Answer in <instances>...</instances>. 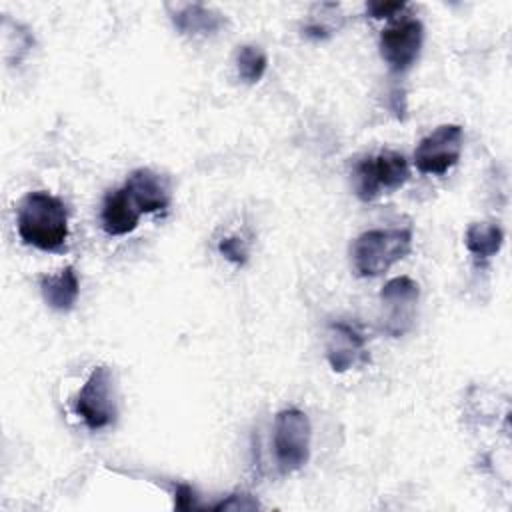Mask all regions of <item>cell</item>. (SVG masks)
<instances>
[{
	"mask_svg": "<svg viewBox=\"0 0 512 512\" xmlns=\"http://www.w3.org/2000/svg\"><path fill=\"white\" fill-rule=\"evenodd\" d=\"M466 248L480 260H486L494 254L504 244V232L498 224L494 222H474L468 226L466 236H464Z\"/></svg>",
	"mask_w": 512,
	"mask_h": 512,
	"instance_id": "5bb4252c",
	"label": "cell"
},
{
	"mask_svg": "<svg viewBox=\"0 0 512 512\" xmlns=\"http://www.w3.org/2000/svg\"><path fill=\"white\" fill-rule=\"evenodd\" d=\"M412 250V230H368L352 244V262L358 276H380Z\"/></svg>",
	"mask_w": 512,
	"mask_h": 512,
	"instance_id": "7a4b0ae2",
	"label": "cell"
},
{
	"mask_svg": "<svg viewBox=\"0 0 512 512\" xmlns=\"http://www.w3.org/2000/svg\"><path fill=\"white\" fill-rule=\"evenodd\" d=\"M76 414L90 430H100L116 420L114 380L108 366L92 370L76 396Z\"/></svg>",
	"mask_w": 512,
	"mask_h": 512,
	"instance_id": "5b68a950",
	"label": "cell"
},
{
	"mask_svg": "<svg viewBox=\"0 0 512 512\" xmlns=\"http://www.w3.org/2000/svg\"><path fill=\"white\" fill-rule=\"evenodd\" d=\"M268 66V58L266 54L252 44L240 46L236 52V68H238V76L248 82V84H256Z\"/></svg>",
	"mask_w": 512,
	"mask_h": 512,
	"instance_id": "9a60e30c",
	"label": "cell"
},
{
	"mask_svg": "<svg viewBox=\"0 0 512 512\" xmlns=\"http://www.w3.org/2000/svg\"><path fill=\"white\" fill-rule=\"evenodd\" d=\"M326 358L334 372H346L358 364H366V338L346 322H332L326 330Z\"/></svg>",
	"mask_w": 512,
	"mask_h": 512,
	"instance_id": "9c48e42d",
	"label": "cell"
},
{
	"mask_svg": "<svg viewBox=\"0 0 512 512\" xmlns=\"http://www.w3.org/2000/svg\"><path fill=\"white\" fill-rule=\"evenodd\" d=\"M464 134L458 124H442L426 138L420 140L414 150V164L422 174L442 176L446 174L462 154Z\"/></svg>",
	"mask_w": 512,
	"mask_h": 512,
	"instance_id": "8992f818",
	"label": "cell"
},
{
	"mask_svg": "<svg viewBox=\"0 0 512 512\" xmlns=\"http://www.w3.org/2000/svg\"><path fill=\"white\" fill-rule=\"evenodd\" d=\"M218 250H220V254H224L234 264H244L248 260V248H246L244 240L238 238V236L222 238L220 244H218Z\"/></svg>",
	"mask_w": 512,
	"mask_h": 512,
	"instance_id": "2e32d148",
	"label": "cell"
},
{
	"mask_svg": "<svg viewBox=\"0 0 512 512\" xmlns=\"http://www.w3.org/2000/svg\"><path fill=\"white\" fill-rule=\"evenodd\" d=\"M124 188L128 190V194H130L132 202L136 204V208L140 210V214L164 210L168 206V200H170L168 182L150 168L134 170L128 176Z\"/></svg>",
	"mask_w": 512,
	"mask_h": 512,
	"instance_id": "30bf717a",
	"label": "cell"
},
{
	"mask_svg": "<svg viewBox=\"0 0 512 512\" xmlns=\"http://www.w3.org/2000/svg\"><path fill=\"white\" fill-rule=\"evenodd\" d=\"M20 238L46 252H58L68 240V212L60 198L48 192H30L18 206Z\"/></svg>",
	"mask_w": 512,
	"mask_h": 512,
	"instance_id": "6da1fadb",
	"label": "cell"
},
{
	"mask_svg": "<svg viewBox=\"0 0 512 512\" xmlns=\"http://www.w3.org/2000/svg\"><path fill=\"white\" fill-rule=\"evenodd\" d=\"M174 508H178V510H194V508H198V504H196V492L192 490V486L180 484V486L176 488V494H174Z\"/></svg>",
	"mask_w": 512,
	"mask_h": 512,
	"instance_id": "d6986e66",
	"label": "cell"
},
{
	"mask_svg": "<svg viewBox=\"0 0 512 512\" xmlns=\"http://www.w3.org/2000/svg\"><path fill=\"white\" fill-rule=\"evenodd\" d=\"M140 210L122 186L106 194L102 204V228L110 236H124L138 226Z\"/></svg>",
	"mask_w": 512,
	"mask_h": 512,
	"instance_id": "8fae6325",
	"label": "cell"
},
{
	"mask_svg": "<svg viewBox=\"0 0 512 512\" xmlns=\"http://www.w3.org/2000/svg\"><path fill=\"white\" fill-rule=\"evenodd\" d=\"M172 22L186 36H210L226 24V18L202 4H180L172 12Z\"/></svg>",
	"mask_w": 512,
	"mask_h": 512,
	"instance_id": "7c38bea8",
	"label": "cell"
},
{
	"mask_svg": "<svg viewBox=\"0 0 512 512\" xmlns=\"http://www.w3.org/2000/svg\"><path fill=\"white\" fill-rule=\"evenodd\" d=\"M410 178L408 162L394 150L360 160L354 168V190L362 202L376 200L382 192L402 188Z\"/></svg>",
	"mask_w": 512,
	"mask_h": 512,
	"instance_id": "3957f363",
	"label": "cell"
},
{
	"mask_svg": "<svg viewBox=\"0 0 512 512\" xmlns=\"http://www.w3.org/2000/svg\"><path fill=\"white\" fill-rule=\"evenodd\" d=\"M424 30L418 20H400L382 30L380 54L392 72H406L418 60Z\"/></svg>",
	"mask_w": 512,
	"mask_h": 512,
	"instance_id": "52a82bcc",
	"label": "cell"
},
{
	"mask_svg": "<svg viewBox=\"0 0 512 512\" xmlns=\"http://www.w3.org/2000/svg\"><path fill=\"white\" fill-rule=\"evenodd\" d=\"M420 298V286L408 276H398L388 280L380 290L382 306L386 308L384 330L392 336H402L410 330L414 320V310Z\"/></svg>",
	"mask_w": 512,
	"mask_h": 512,
	"instance_id": "ba28073f",
	"label": "cell"
},
{
	"mask_svg": "<svg viewBox=\"0 0 512 512\" xmlns=\"http://www.w3.org/2000/svg\"><path fill=\"white\" fill-rule=\"evenodd\" d=\"M40 292L44 302L58 312H68L80 294V280L72 266H66L56 276L40 278Z\"/></svg>",
	"mask_w": 512,
	"mask_h": 512,
	"instance_id": "4fadbf2b",
	"label": "cell"
},
{
	"mask_svg": "<svg viewBox=\"0 0 512 512\" xmlns=\"http://www.w3.org/2000/svg\"><path fill=\"white\" fill-rule=\"evenodd\" d=\"M404 8H406L404 2H368L366 14L372 18H390Z\"/></svg>",
	"mask_w": 512,
	"mask_h": 512,
	"instance_id": "ac0fdd59",
	"label": "cell"
},
{
	"mask_svg": "<svg viewBox=\"0 0 512 512\" xmlns=\"http://www.w3.org/2000/svg\"><path fill=\"white\" fill-rule=\"evenodd\" d=\"M312 426L298 408L278 412L274 420V456L282 474L300 470L310 458Z\"/></svg>",
	"mask_w": 512,
	"mask_h": 512,
	"instance_id": "277c9868",
	"label": "cell"
},
{
	"mask_svg": "<svg viewBox=\"0 0 512 512\" xmlns=\"http://www.w3.org/2000/svg\"><path fill=\"white\" fill-rule=\"evenodd\" d=\"M212 508L214 510H256L260 508V504L250 494H232L226 500L214 504Z\"/></svg>",
	"mask_w": 512,
	"mask_h": 512,
	"instance_id": "e0dca14e",
	"label": "cell"
}]
</instances>
